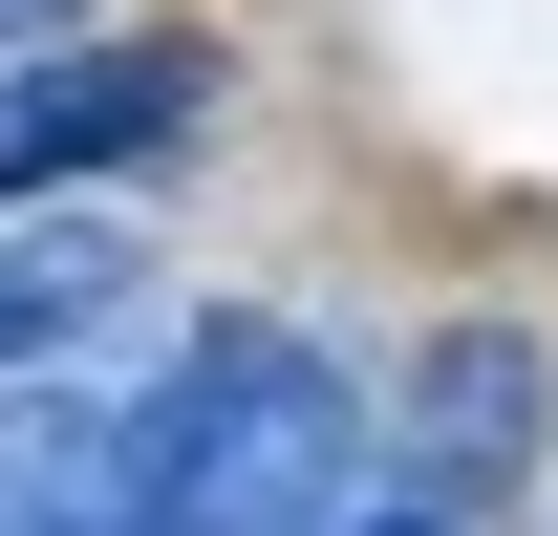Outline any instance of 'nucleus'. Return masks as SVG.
<instances>
[{
    "instance_id": "f257e3e1",
    "label": "nucleus",
    "mask_w": 558,
    "mask_h": 536,
    "mask_svg": "<svg viewBox=\"0 0 558 536\" xmlns=\"http://www.w3.org/2000/svg\"><path fill=\"white\" fill-rule=\"evenodd\" d=\"M365 515V407L301 322H194L130 387V472L86 536H344Z\"/></svg>"
},
{
    "instance_id": "f03ea898",
    "label": "nucleus",
    "mask_w": 558,
    "mask_h": 536,
    "mask_svg": "<svg viewBox=\"0 0 558 536\" xmlns=\"http://www.w3.org/2000/svg\"><path fill=\"white\" fill-rule=\"evenodd\" d=\"M215 108L194 44H0V194H65V172H150Z\"/></svg>"
},
{
    "instance_id": "7ed1b4c3",
    "label": "nucleus",
    "mask_w": 558,
    "mask_h": 536,
    "mask_svg": "<svg viewBox=\"0 0 558 536\" xmlns=\"http://www.w3.org/2000/svg\"><path fill=\"white\" fill-rule=\"evenodd\" d=\"M515 429H537V343H515V322H451L409 365V472H429V494H494Z\"/></svg>"
},
{
    "instance_id": "20e7f679",
    "label": "nucleus",
    "mask_w": 558,
    "mask_h": 536,
    "mask_svg": "<svg viewBox=\"0 0 558 536\" xmlns=\"http://www.w3.org/2000/svg\"><path fill=\"white\" fill-rule=\"evenodd\" d=\"M130 472V407H65V387H0V536H86Z\"/></svg>"
},
{
    "instance_id": "39448f33",
    "label": "nucleus",
    "mask_w": 558,
    "mask_h": 536,
    "mask_svg": "<svg viewBox=\"0 0 558 536\" xmlns=\"http://www.w3.org/2000/svg\"><path fill=\"white\" fill-rule=\"evenodd\" d=\"M130 279H108V236H0V365H44L65 322H108Z\"/></svg>"
},
{
    "instance_id": "423d86ee",
    "label": "nucleus",
    "mask_w": 558,
    "mask_h": 536,
    "mask_svg": "<svg viewBox=\"0 0 558 536\" xmlns=\"http://www.w3.org/2000/svg\"><path fill=\"white\" fill-rule=\"evenodd\" d=\"M65 22H86V0H0V44H65Z\"/></svg>"
}]
</instances>
